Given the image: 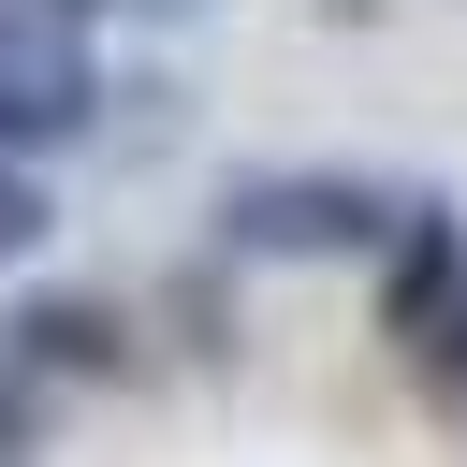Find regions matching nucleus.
Returning <instances> with one entry per match:
<instances>
[{
    "mask_svg": "<svg viewBox=\"0 0 467 467\" xmlns=\"http://www.w3.org/2000/svg\"><path fill=\"white\" fill-rule=\"evenodd\" d=\"M409 219L394 175H336V161H263L219 190V263H379Z\"/></svg>",
    "mask_w": 467,
    "mask_h": 467,
    "instance_id": "1",
    "label": "nucleus"
},
{
    "mask_svg": "<svg viewBox=\"0 0 467 467\" xmlns=\"http://www.w3.org/2000/svg\"><path fill=\"white\" fill-rule=\"evenodd\" d=\"M117 117V88H102V58L73 44V29H15L0 44V161H58V146H88Z\"/></svg>",
    "mask_w": 467,
    "mask_h": 467,
    "instance_id": "2",
    "label": "nucleus"
},
{
    "mask_svg": "<svg viewBox=\"0 0 467 467\" xmlns=\"http://www.w3.org/2000/svg\"><path fill=\"white\" fill-rule=\"evenodd\" d=\"M452 306H467V219H452L438 190H409V219H394V248H379V336L423 365Z\"/></svg>",
    "mask_w": 467,
    "mask_h": 467,
    "instance_id": "3",
    "label": "nucleus"
},
{
    "mask_svg": "<svg viewBox=\"0 0 467 467\" xmlns=\"http://www.w3.org/2000/svg\"><path fill=\"white\" fill-rule=\"evenodd\" d=\"M131 306L117 292H29L15 321H0V365H29V379H131Z\"/></svg>",
    "mask_w": 467,
    "mask_h": 467,
    "instance_id": "4",
    "label": "nucleus"
},
{
    "mask_svg": "<svg viewBox=\"0 0 467 467\" xmlns=\"http://www.w3.org/2000/svg\"><path fill=\"white\" fill-rule=\"evenodd\" d=\"M219 277H234V263H190V277L161 292V321H175V350H234V336H219V321H234V292H219Z\"/></svg>",
    "mask_w": 467,
    "mask_h": 467,
    "instance_id": "5",
    "label": "nucleus"
},
{
    "mask_svg": "<svg viewBox=\"0 0 467 467\" xmlns=\"http://www.w3.org/2000/svg\"><path fill=\"white\" fill-rule=\"evenodd\" d=\"M58 234V204H44V161H0V263H29Z\"/></svg>",
    "mask_w": 467,
    "mask_h": 467,
    "instance_id": "6",
    "label": "nucleus"
},
{
    "mask_svg": "<svg viewBox=\"0 0 467 467\" xmlns=\"http://www.w3.org/2000/svg\"><path fill=\"white\" fill-rule=\"evenodd\" d=\"M29 452H44V379L0 365V467H29Z\"/></svg>",
    "mask_w": 467,
    "mask_h": 467,
    "instance_id": "7",
    "label": "nucleus"
},
{
    "mask_svg": "<svg viewBox=\"0 0 467 467\" xmlns=\"http://www.w3.org/2000/svg\"><path fill=\"white\" fill-rule=\"evenodd\" d=\"M88 15H131V0H15V29H73V44H88Z\"/></svg>",
    "mask_w": 467,
    "mask_h": 467,
    "instance_id": "8",
    "label": "nucleus"
},
{
    "mask_svg": "<svg viewBox=\"0 0 467 467\" xmlns=\"http://www.w3.org/2000/svg\"><path fill=\"white\" fill-rule=\"evenodd\" d=\"M423 379H438V394H467V306L438 321V350H423Z\"/></svg>",
    "mask_w": 467,
    "mask_h": 467,
    "instance_id": "9",
    "label": "nucleus"
},
{
    "mask_svg": "<svg viewBox=\"0 0 467 467\" xmlns=\"http://www.w3.org/2000/svg\"><path fill=\"white\" fill-rule=\"evenodd\" d=\"M131 15H190V0H131Z\"/></svg>",
    "mask_w": 467,
    "mask_h": 467,
    "instance_id": "10",
    "label": "nucleus"
}]
</instances>
